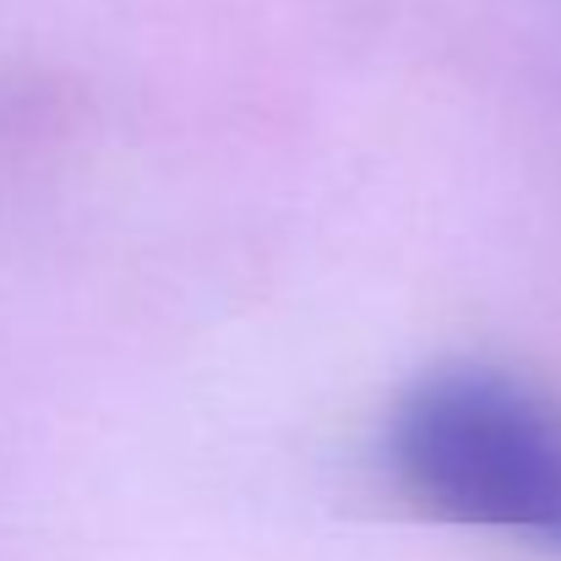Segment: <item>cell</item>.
<instances>
[{
    "label": "cell",
    "instance_id": "1",
    "mask_svg": "<svg viewBox=\"0 0 561 561\" xmlns=\"http://www.w3.org/2000/svg\"><path fill=\"white\" fill-rule=\"evenodd\" d=\"M387 463L425 513L561 551V409L518 376L414 381L387 420Z\"/></svg>",
    "mask_w": 561,
    "mask_h": 561
}]
</instances>
